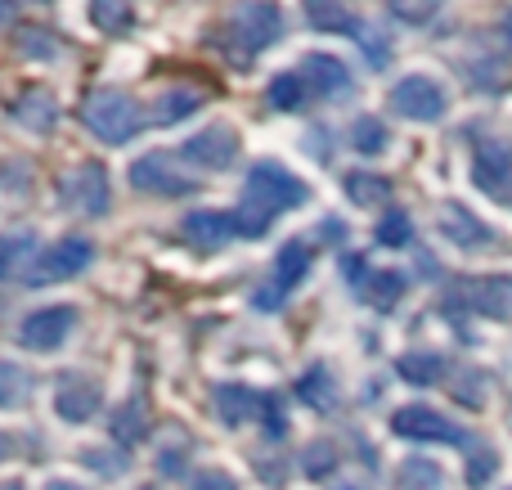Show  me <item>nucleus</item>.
Instances as JSON below:
<instances>
[{"mask_svg": "<svg viewBox=\"0 0 512 490\" xmlns=\"http://www.w3.org/2000/svg\"><path fill=\"white\" fill-rule=\"evenodd\" d=\"M306 203V185L301 176H292L279 162H256L248 171V189H243V203L234 212V234H248V239H261L270 230V221L279 212H292V207Z\"/></svg>", "mask_w": 512, "mask_h": 490, "instance_id": "nucleus-1", "label": "nucleus"}, {"mask_svg": "<svg viewBox=\"0 0 512 490\" xmlns=\"http://www.w3.org/2000/svg\"><path fill=\"white\" fill-rule=\"evenodd\" d=\"M283 36V9L274 0H239L225 18V50L234 63H252Z\"/></svg>", "mask_w": 512, "mask_h": 490, "instance_id": "nucleus-2", "label": "nucleus"}, {"mask_svg": "<svg viewBox=\"0 0 512 490\" xmlns=\"http://www.w3.org/2000/svg\"><path fill=\"white\" fill-rule=\"evenodd\" d=\"M81 122H86V131L99 135L104 144H126L135 131H140V104H135L126 90H99V95L86 99Z\"/></svg>", "mask_w": 512, "mask_h": 490, "instance_id": "nucleus-3", "label": "nucleus"}, {"mask_svg": "<svg viewBox=\"0 0 512 490\" xmlns=\"http://www.w3.org/2000/svg\"><path fill=\"white\" fill-rule=\"evenodd\" d=\"M90 257H95V243L81 239V234H68V239H59V243L36 252L27 275H23V284H59V279H72L90 266Z\"/></svg>", "mask_w": 512, "mask_h": 490, "instance_id": "nucleus-4", "label": "nucleus"}, {"mask_svg": "<svg viewBox=\"0 0 512 490\" xmlns=\"http://www.w3.org/2000/svg\"><path fill=\"white\" fill-rule=\"evenodd\" d=\"M391 108H396L400 117H409V122H441L450 99H445V90L436 77L409 72V77H400L396 90H391Z\"/></svg>", "mask_w": 512, "mask_h": 490, "instance_id": "nucleus-5", "label": "nucleus"}, {"mask_svg": "<svg viewBox=\"0 0 512 490\" xmlns=\"http://www.w3.org/2000/svg\"><path fill=\"white\" fill-rule=\"evenodd\" d=\"M310 266H315V248H310V239H288L279 248V261H274V279L261 288L256 306H265V311H270V306H283V297L310 275Z\"/></svg>", "mask_w": 512, "mask_h": 490, "instance_id": "nucleus-6", "label": "nucleus"}, {"mask_svg": "<svg viewBox=\"0 0 512 490\" xmlns=\"http://www.w3.org/2000/svg\"><path fill=\"white\" fill-rule=\"evenodd\" d=\"M59 194H63V203L77 207L81 216H104L108 203H113V194H108V171L99 167V162L72 167L68 176L59 180Z\"/></svg>", "mask_w": 512, "mask_h": 490, "instance_id": "nucleus-7", "label": "nucleus"}, {"mask_svg": "<svg viewBox=\"0 0 512 490\" xmlns=\"http://www.w3.org/2000/svg\"><path fill=\"white\" fill-rule=\"evenodd\" d=\"M391 432L405 441H445V446H468V432H459L432 405H405L391 414Z\"/></svg>", "mask_w": 512, "mask_h": 490, "instance_id": "nucleus-8", "label": "nucleus"}, {"mask_svg": "<svg viewBox=\"0 0 512 490\" xmlns=\"http://www.w3.org/2000/svg\"><path fill=\"white\" fill-rule=\"evenodd\" d=\"M72 329H77V306H41L18 324V342L27 351H54L72 338Z\"/></svg>", "mask_w": 512, "mask_h": 490, "instance_id": "nucleus-9", "label": "nucleus"}, {"mask_svg": "<svg viewBox=\"0 0 512 490\" xmlns=\"http://www.w3.org/2000/svg\"><path fill=\"white\" fill-rule=\"evenodd\" d=\"M180 158L194 162V167L203 171H225L234 167V158H239V135H234V126H207V131L189 135L185 144H180Z\"/></svg>", "mask_w": 512, "mask_h": 490, "instance_id": "nucleus-10", "label": "nucleus"}, {"mask_svg": "<svg viewBox=\"0 0 512 490\" xmlns=\"http://www.w3.org/2000/svg\"><path fill=\"white\" fill-rule=\"evenodd\" d=\"M131 185L144 189V194H158V198H185L189 189H194V180L180 176L167 153H144L140 162H131Z\"/></svg>", "mask_w": 512, "mask_h": 490, "instance_id": "nucleus-11", "label": "nucleus"}, {"mask_svg": "<svg viewBox=\"0 0 512 490\" xmlns=\"http://www.w3.org/2000/svg\"><path fill=\"white\" fill-rule=\"evenodd\" d=\"M99 383H90V378L81 374H68L59 387H54V414H59L63 423H86L99 414Z\"/></svg>", "mask_w": 512, "mask_h": 490, "instance_id": "nucleus-12", "label": "nucleus"}, {"mask_svg": "<svg viewBox=\"0 0 512 490\" xmlns=\"http://www.w3.org/2000/svg\"><path fill=\"white\" fill-rule=\"evenodd\" d=\"M468 306L490 320H512V275H481L468 279Z\"/></svg>", "mask_w": 512, "mask_h": 490, "instance_id": "nucleus-13", "label": "nucleus"}, {"mask_svg": "<svg viewBox=\"0 0 512 490\" xmlns=\"http://www.w3.org/2000/svg\"><path fill=\"white\" fill-rule=\"evenodd\" d=\"M301 77H306V86L315 90V95H346L351 90V72H346V63L337 59V54H306L301 59Z\"/></svg>", "mask_w": 512, "mask_h": 490, "instance_id": "nucleus-14", "label": "nucleus"}, {"mask_svg": "<svg viewBox=\"0 0 512 490\" xmlns=\"http://www.w3.org/2000/svg\"><path fill=\"white\" fill-rule=\"evenodd\" d=\"M180 234H185V243H194L198 252H212L234 234V216L212 212V207H207V212H189L185 221H180Z\"/></svg>", "mask_w": 512, "mask_h": 490, "instance_id": "nucleus-15", "label": "nucleus"}, {"mask_svg": "<svg viewBox=\"0 0 512 490\" xmlns=\"http://www.w3.org/2000/svg\"><path fill=\"white\" fill-rule=\"evenodd\" d=\"M472 180H477V189L499 198L512 185V153L504 144H481L477 158H472Z\"/></svg>", "mask_w": 512, "mask_h": 490, "instance_id": "nucleus-16", "label": "nucleus"}, {"mask_svg": "<svg viewBox=\"0 0 512 490\" xmlns=\"http://www.w3.org/2000/svg\"><path fill=\"white\" fill-rule=\"evenodd\" d=\"M261 405H265V396L252 392V387H243V383H221L216 387V414H221L230 428H243V423L261 419Z\"/></svg>", "mask_w": 512, "mask_h": 490, "instance_id": "nucleus-17", "label": "nucleus"}, {"mask_svg": "<svg viewBox=\"0 0 512 490\" xmlns=\"http://www.w3.org/2000/svg\"><path fill=\"white\" fill-rule=\"evenodd\" d=\"M441 234L450 243H459V248H481V243H490V225L486 221H477V216L468 212L463 203H445L441 207Z\"/></svg>", "mask_w": 512, "mask_h": 490, "instance_id": "nucleus-18", "label": "nucleus"}, {"mask_svg": "<svg viewBox=\"0 0 512 490\" xmlns=\"http://www.w3.org/2000/svg\"><path fill=\"white\" fill-rule=\"evenodd\" d=\"M360 293L373 311H396V302L405 297V275L400 270H369L360 279Z\"/></svg>", "mask_w": 512, "mask_h": 490, "instance_id": "nucleus-19", "label": "nucleus"}, {"mask_svg": "<svg viewBox=\"0 0 512 490\" xmlns=\"http://www.w3.org/2000/svg\"><path fill=\"white\" fill-rule=\"evenodd\" d=\"M32 374L14 360H0V410L5 414H18L27 401H32Z\"/></svg>", "mask_w": 512, "mask_h": 490, "instance_id": "nucleus-20", "label": "nucleus"}, {"mask_svg": "<svg viewBox=\"0 0 512 490\" xmlns=\"http://www.w3.org/2000/svg\"><path fill=\"white\" fill-rule=\"evenodd\" d=\"M14 117L27 126V131H54L59 104H54V95H45V90H27V95L14 104Z\"/></svg>", "mask_w": 512, "mask_h": 490, "instance_id": "nucleus-21", "label": "nucleus"}, {"mask_svg": "<svg viewBox=\"0 0 512 490\" xmlns=\"http://www.w3.org/2000/svg\"><path fill=\"white\" fill-rule=\"evenodd\" d=\"M346 198H351L355 207H382L391 198V180L373 176V171H351V176H346Z\"/></svg>", "mask_w": 512, "mask_h": 490, "instance_id": "nucleus-22", "label": "nucleus"}, {"mask_svg": "<svg viewBox=\"0 0 512 490\" xmlns=\"http://www.w3.org/2000/svg\"><path fill=\"white\" fill-rule=\"evenodd\" d=\"M396 369H400V378L414 383V387H432V383L445 378V360L432 356V351H409V356H400Z\"/></svg>", "mask_w": 512, "mask_h": 490, "instance_id": "nucleus-23", "label": "nucleus"}, {"mask_svg": "<svg viewBox=\"0 0 512 490\" xmlns=\"http://www.w3.org/2000/svg\"><path fill=\"white\" fill-rule=\"evenodd\" d=\"M306 18L319 32H360V23L351 18V9L342 0H306Z\"/></svg>", "mask_w": 512, "mask_h": 490, "instance_id": "nucleus-24", "label": "nucleus"}, {"mask_svg": "<svg viewBox=\"0 0 512 490\" xmlns=\"http://www.w3.org/2000/svg\"><path fill=\"white\" fill-rule=\"evenodd\" d=\"M198 108H203V95H198V90L176 86V90H167V95H158V104H153V122L171 126V122H180V117L198 113Z\"/></svg>", "mask_w": 512, "mask_h": 490, "instance_id": "nucleus-25", "label": "nucleus"}, {"mask_svg": "<svg viewBox=\"0 0 512 490\" xmlns=\"http://www.w3.org/2000/svg\"><path fill=\"white\" fill-rule=\"evenodd\" d=\"M306 95H310V86L301 72H279V77L270 81V90H265V99H270L279 113H297V108L306 104Z\"/></svg>", "mask_w": 512, "mask_h": 490, "instance_id": "nucleus-26", "label": "nucleus"}, {"mask_svg": "<svg viewBox=\"0 0 512 490\" xmlns=\"http://www.w3.org/2000/svg\"><path fill=\"white\" fill-rule=\"evenodd\" d=\"M387 144H391V135H387V122L382 117H373V113H364V117H355L351 122V149L355 153H387Z\"/></svg>", "mask_w": 512, "mask_h": 490, "instance_id": "nucleus-27", "label": "nucleus"}, {"mask_svg": "<svg viewBox=\"0 0 512 490\" xmlns=\"http://www.w3.org/2000/svg\"><path fill=\"white\" fill-rule=\"evenodd\" d=\"M297 396L310 405V410H333V401H337L333 374H328L324 365H315V369H310V374L297 383Z\"/></svg>", "mask_w": 512, "mask_h": 490, "instance_id": "nucleus-28", "label": "nucleus"}, {"mask_svg": "<svg viewBox=\"0 0 512 490\" xmlns=\"http://www.w3.org/2000/svg\"><path fill=\"white\" fill-rule=\"evenodd\" d=\"M396 490H441V468L432 459H409L396 473Z\"/></svg>", "mask_w": 512, "mask_h": 490, "instance_id": "nucleus-29", "label": "nucleus"}, {"mask_svg": "<svg viewBox=\"0 0 512 490\" xmlns=\"http://www.w3.org/2000/svg\"><path fill=\"white\" fill-rule=\"evenodd\" d=\"M90 18H95L99 32H126L135 18V5H126V0H90Z\"/></svg>", "mask_w": 512, "mask_h": 490, "instance_id": "nucleus-30", "label": "nucleus"}, {"mask_svg": "<svg viewBox=\"0 0 512 490\" xmlns=\"http://www.w3.org/2000/svg\"><path fill=\"white\" fill-rule=\"evenodd\" d=\"M144 432H149V414H144L140 401H126L122 414L113 419V437L117 446H131V441H144Z\"/></svg>", "mask_w": 512, "mask_h": 490, "instance_id": "nucleus-31", "label": "nucleus"}, {"mask_svg": "<svg viewBox=\"0 0 512 490\" xmlns=\"http://www.w3.org/2000/svg\"><path fill=\"white\" fill-rule=\"evenodd\" d=\"M495 468H499V455H495V450H490V446H472V455H468V486H472V490L490 486Z\"/></svg>", "mask_w": 512, "mask_h": 490, "instance_id": "nucleus-32", "label": "nucleus"}, {"mask_svg": "<svg viewBox=\"0 0 512 490\" xmlns=\"http://www.w3.org/2000/svg\"><path fill=\"white\" fill-rule=\"evenodd\" d=\"M387 9L400 18V23H414V27H423V23H432V18H436V9H441V0H387Z\"/></svg>", "mask_w": 512, "mask_h": 490, "instance_id": "nucleus-33", "label": "nucleus"}, {"mask_svg": "<svg viewBox=\"0 0 512 490\" xmlns=\"http://www.w3.org/2000/svg\"><path fill=\"white\" fill-rule=\"evenodd\" d=\"M409 234H414V225H409L405 212H387L378 221V243H387V248H405Z\"/></svg>", "mask_w": 512, "mask_h": 490, "instance_id": "nucleus-34", "label": "nucleus"}, {"mask_svg": "<svg viewBox=\"0 0 512 490\" xmlns=\"http://www.w3.org/2000/svg\"><path fill=\"white\" fill-rule=\"evenodd\" d=\"M301 464H306V477H328L333 473V464H337L333 441H315V446L301 455Z\"/></svg>", "mask_w": 512, "mask_h": 490, "instance_id": "nucleus-35", "label": "nucleus"}, {"mask_svg": "<svg viewBox=\"0 0 512 490\" xmlns=\"http://www.w3.org/2000/svg\"><path fill=\"white\" fill-rule=\"evenodd\" d=\"M261 423H265V432H270L274 441H283V432H288V414H283V401H279V396H265Z\"/></svg>", "mask_w": 512, "mask_h": 490, "instance_id": "nucleus-36", "label": "nucleus"}, {"mask_svg": "<svg viewBox=\"0 0 512 490\" xmlns=\"http://www.w3.org/2000/svg\"><path fill=\"white\" fill-rule=\"evenodd\" d=\"M194 490H239V486H234L230 473H221V468H207V473L194 477Z\"/></svg>", "mask_w": 512, "mask_h": 490, "instance_id": "nucleus-37", "label": "nucleus"}, {"mask_svg": "<svg viewBox=\"0 0 512 490\" xmlns=\"http://www.w3.org/2000/svg\"><path fill=\"white\" fill-rule=\"evenodd\" d=\"M41 41H50V36H45V32H36V27H32V32H23V36H18V50H23V54H41V59H54V54H59V50H50V45H41Z\"/></svg>", "mask_w": 512, "mask_h": 490, "instance_id": "nucleus-38", "label": "nucleus"}, {"mask_svg": "<svg viewBox=\"0 0 512 490\" xmlns=\"http://www.w3.org/2000/svg\"><path fill=\"white\" fill-rule=\"evenodd\" d=\"M86 464H95V468H113V477L122 473V459H108V455H99V450H90Z\"/></svg>", "mask_w": 512, "mask_h": 490, "instance_id": "nucleus-39", "label": "nucleus"}, {"mask_svg": "<svg viewBox=\"0 0 512 490\" xmlns=\"http://www.w3.org/2000/svg\"><path fill=\"white\" fill-rule=\"evenodd\" d=\"M45 490H86V486H77V482H63V477H54V482H45Z\"/></svg>", "mask_w": 512, "mask_h": 490, "instance_id": "nucleus-40", "label": "nucleus"}, {"mask_svg": "<svg viewBox=\"0 0 512 490\" xmlns=\"http://www.w3.org/2000/svg\"><path fill=\"white\" fill-rule=\"evenodd\" d=\"M337 490H360V486H337Z\"/></svg>", "mask_w": 512, "mask_h": 490, "instance_id": "nucleus-41", "label": "nucleus"}]
</instances>
